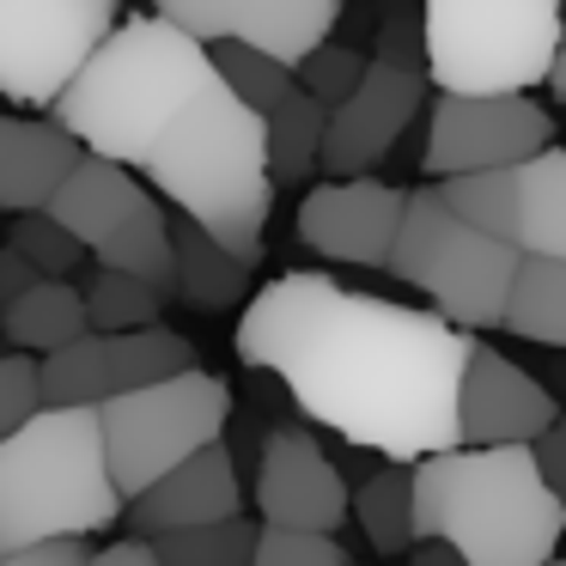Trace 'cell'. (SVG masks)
Wrapping results in <instances>:
<instances>
[{
    "mask_svg": "<svg viewBox=\"0 0 566 566\" xmlns=\"http://www.w3.org/2000/svg\"><path fill=\"white\" fill-rule=\"evenodd\" d=\"M86 329H92L86 293L74 281H38L25 298H13V305L0 311V342L31 359H50L55 347L80 342Z\"/></svg>",
    "mask_w": 566,
    "mask_h": 566,
    "instance_id": "20",
    "label": "cell"
},
{
    "mask_svg": "<svg viewBox=\"0 0 566 566\" xmlns=\"http://www.w3.org/2000/svg\"><path fill=\"white\" fill-rule=\"evenodd\" d=\"M244 512V488H238V463L232 451L208 444L189 463H177L171 475H159L140 500L123 505V524L135 530V542H153L165 530H196V524H220V517Z\"/></svg>",
    "mask_w": 566,
    "mask_h": 566,
    "instance_id": "18",
    "label": "cell"
},
{
    "mask_svg": "<svg viewBox=\"0 0 566 566\" xmlns=\"http://www.w3.org/2000/svg\"><path fill=\"white\" fill-rule=\"evenodd\" d=\"M371 62L402 67V74H427V31H420V0H390L378 19V43Z\"/></svg>",
    "mask_w": 566,
    "mask_h": 566,
    "instance_id": "33",
    "label": "cell"
},
{
    "mask_svg": "<svg viewBox=\"0 0 566 566\" xmlns=\"http://www.w3.org/2000/svg\"><path fill=\"white\" fill-rule=\"evenodd\" d=\"M530 457H536V475L548 481V493L566 505V415L548 420V432H542L536 444H530Z\"/></svg>",
    "mask_w": 566,
    "mask_h": 566,
    "instance_id": "35",
    "label": "cell"
},
{
    "mask_svg": "<svg viewBox=\"0 0 566 566\" xmlns=\"http://www.w3.org/2000/svg\"><path fill=\"white\" fill-rule=\"evenodd\" d=\"M171 256H177V298L196 311H232L250 293V269L256 262L232 256L226 244H213L196 220L177 213L171 220Z\"/></svg>",
    "mask_w": 566,
    "mask_h": 566,
    "instance_id": "21",
    "label": "cell"
},
{
    "mask_svg": "<svg viewBox=\"0 0 566 566\" xmlns=\"http://www.w3.org/2000/svg\"><path fill=\"white\" fill-rule=\"evenodd\" d=\"M548 92L566 104V38H560V50H554V67H548Z\"/></svg>",
    "mask_w": 566,
    "mask_h": 566,
    "instance_id": "40",
    "label": "cell"
},
{
    "mask_svg": "<svg viewBox=\"0 0 566 566\" xmlns=\"http://www.w3.org/2000/svg\"><path fill=\"white\" fill-rule=\"evenodd\" d=\"M208 55H213V67H220L226 92H232V98H244L256 116H269L274 104L298 86L286 62H274V55H262V50H244V43H213Z\"/></svg>",
    "mask_w": 566,
    "mask_h": 566,
    "instance_id": "29",
    "label": "cell"
},
{
    "mask_svg": "<svg viewBox=\"0 0 566 566\" xmlns=\"http://www.w3.org/2000/svg\"><path fill=\"white\" fill-rule=\"evenodd\" d=\"M256 530L244 512L238 517H220V524H196V530H165L153 536V560L159 566H250L256 554Z\"/></svg>",
    "mask_w": 566,
    "mask_h": 566,
    "instance_id": "26",
    "label": "cell"
},
{
    "mask_svg": "<svg viewBox=\"0 0 566 566\" xmlns=\"http://www.w3.org/2000/svg\"><path fill=\"white\" fill-rule=\"evenodd\" d=\"M560 19H566V0H560Z\"/></svg>",
    "mask_w": 566,
    "mask_h": 566,
    "instance_id": "42",
    "label": "cell"
},
{
    "mask_svg": "<svg viewBox=\"0 0 566 566\" xmlns=\"http://www.w3.org/2000/svg\"><path fill=\"white\" fill-rule=\"evenodd\" d=\"M123 524L98 408H38L0 439V560Z\"/></svg>",
    "mask_w": 566,
    "mask_h": 566,
    "instance_id": "5",
    "label": "cell"
},
{
    "mask_svg": "<svg viewBox=\"0 0 566 566\" xmlns=\"http://www.w3.org/2000/svg\"><path fill=\"white\" fill-rule=\"evenodd\" d=\"M347 566H359V560H347Z\"/></svg>",
    "mask_w": 566,
    "mask_h": 566,
    "instance_id": "44",
    "label": "cell"
},
{
    "mask_svg": "<svg viewBox=\"0 0 566 566\" xmlns=\"http://www.w3.org/2000/svg\"><path fill=\"white\" fill-rule=\"evenodd\" d=\"M524 256L566 262V147H548L517 165V238Z\"/></svg>",
    "mask_w": 566,
    "mask_h": 566,
    "instance_id": "22",
    "label": "cell"
},
{
    "mask_svg": "<svg viewBox=\"0 0 566 566\" xmlns=\"http://www.w3.org/2000/svg\"><path fill=\"white\" fill-rule=\"evenodd\" d=\"M408 566H463V554L444 548V542H415V548H408Z\"/></svg>",
    "mask_w": 566,
    "mask_h": 566,
    "instance_id": "39",
    "label": "cell"
},
{
    "mask_svg": "<svg viewBox=\"0 0 566 566\" xmlns=\"http://www.w3.org/2000/svg\"><path fill=\"white\" fill-rule=\"evenodd\" d=\"M439 201L457 213V220H469L475 232L488 238H505L512 244L517 238V165L512 171H469V177H444Z\"/></svg>",
    "mask_w": 566,
    "mask_h": 566,
    "instance_id": "27",
    "label": "cell"
},
{
    "mask_svg": "<svg viewBox=\"0 0 566 566\" xmlns=\"http://www.w3.org/2000/svg\"><path fill=\"white\" fill-rule=\"evenodd\" d=\"M517 256H524L517 244L457 220L439 201V189L427 184V189H408V208L384 269L402 286L427 293L451 329L475 335V329H500L505 298H512V281H517Z\"/></svg>",
    "mask_w": 566,
    "mask_h": 566,
    "instance_id": "7",
    "label": "cell"
},
{
    "mask_svg": "<svg viewBox=\"0 0 566 566\" xmlns=\"http://www.w3.org/2000/svg\"><path fill=\"white\" fill-rule=\"evenodd\" d=\"M500 329L536 347H566V262L554 256H517V281L505 298Z\"/></svg>",
    "mask_w": 566,
    "mask_h": 566,
    "instance_id": "23",
    "label": "cell"
},
{
    "mask_svg": "<svg viewBox=\"0 0 566 566\" xmlns=\"http://www.w3.org/2000/svg\"><path fill=\"white\" fill-rule=\"evenodd\" d=\"M220 80L208 43L184 38L177 25H165L159 13L123 19L98 50L86 55L67 92L50 104L55 123L92 153V159H111L140 171V159L153 153V140L177 123L189 98Z\"/></svg>",
    "mask_w": 566,
    "mask_h": 566,
    "instance_id": "2",
    "label": "cell"
},
{
    "mask_svg": "<svg viewBox=\"0 0 566 566\" xmlns=\"http://www.w3.org/2000/svg\"><path fill=\"white\" fill-rule=\"evenodd\" d=\"M548 566H566V554H554V560H548Z\"/></svg>",
    "mask_w": 566,
    "mask_h": 566,
    "instance_id": "41",
    "label": "cell"
},
{
    "mask_svg": "<svg viewBox=\"0 0 566 566\" xmlns=\"http://www.w3.org/2000/svg\"><path fill=\"white\" fill-rule=\"evenodd\" d=\"M123 0H0V98L50 111L116 31Z\"/></svg>",
    "mask_w": 566,
    "mask_h": 566,
    "instance_id": "10",
    "label": "cell"
},
{
    "mask_svg": "<svg viewBox=\"0 0 566 566\" xmlns=\"http://www.w3.org/2000/svg\"><path fill=\"white\" fill-rule=\"evenodd\" d=\"M86 159L62 123H38V116H7L0 111V213H38L50 196L67 184V171Z\"/></svg>",
    "mask_w": 566,
    "mask_h": 566,
    "instance_id": "19",
    "label": "cell"
},
{
    "mask_svg": "<svg viewBox=\"0 0 566 566\" xmlns=\"http://www.w3.org/2000/svg\"><path fill=\"white\" fill-rule=\"evenodd\" d=\"M92 548L86 536H67V542H43V548H25V554H7L0 566H86Z\"/></svg>",
    "mask_w": 566,
    "mask_h": 566,
    "instance_id": "36",
    "label": "cell"
},
{
    "mask_svg": "<svg viewBox=\"0 0 566 566\" xmlns=\"http://www.w3.org/2000/svg\"><path fill=\"white\" fill-rule=\"evenodd\" d=\"M475 335L439 311L281 274L238 317V359L286 384L298 415L390 463L457 451V384Z\"/></svg>",
    "mask_w": 566,
    "mask_h": 566,
    "instance_id": "1",
    "label": "cell"
},
{
    "mask_svg": "<svg viewBox=\"0 0 566 566\" xmlns=\"http://www.w3.org/2000/svg\"><path fill=\"white\" fill-rule=\"evenodd\" d=\"M189 366H196V347L177 329H165V323L123 329V335L86 329L80 342H67L50 359H38V384H43V408H104L116 396L165 384Z\"/></svg>",
    "mask_w": 566,
    "mask_h": 566,
    "instance_id": "12",
    "label": "cell"
},
{
    "mask_svg": "<svg viewBox=\"0 0 566 566\" xmlns=\"http://www.w3.org/2000/svg\"><path fill=\"white\" fill-rule=\"evenodd\" d=\"M560 25V0H420L427 80L439 92L548 86Z\"/></svg>",
    "mask_w": 566,
    "mask_h": 566,
    "instance_id": "6",
    "label": "cell"
},
{
    "mask_svg": "<svg viewBox=\"0 0 566 566\" xmlns=\"http://www.w3.org/2000/svg\"><path fill=\"white\" fill-rule=\"evenodd\" d=\"M250 566H347V548L335 536H317V530H281L262 524L256 530V554Z\"/></svg>",
    "mask_w": 566,
    "mask_h": 566,
    "instance_id": "32",
    "label": "cell"
},
{
    "mask_svg": "<svg viewBox=\"0 0 566 566\" xmlns=\"http://www.w3.org/2000/svg\"><path fill=\"white\" fill-rule=\"evenodd\" d=\"M566 505L536 475L530 444H457L415 463V542H444L463 566H548Z\"/></svg>",
    "mask_w": 566,
    "mask_h": 566,
    "instance_id": "3",
    "label": "cell"
},
{
    "mask_svg": "<svg viewBox=\"0 0 566 566\" xmlns=\"http://www.w3.org/2000/svg\"><path fill=\"white\" fill-rule=\"evenodd\" d=\"M80 293H86L92 329H104V335L153 329V323H159V311H165V293H159V286L135 281V274H123V269H98L86 286H80Z\"/></svg>",
    "mask_w": 566,
    "mask_h": 566,
    "instance_id": "28",
    "label": "cell"
},
{
    "mask_svg": "<svg viewBox=\"0 0 566 566\" xmlns=\"http://www.w3.org/2000/svg\"><path fill=\"white\" fill-rule=\"evenodd\" d=\"M408 189L378 184V177H329L305 189L298 201V244L317 250L323 262H354V269H384L402 226Z\"/></svg>",
    "mask_w": 566,
    "mask_h": 566,
    "instance_id": "14",
    "label": "cell"
},
{
    "mask_svg": "<svg viewBox=\"0 0 566 566\" xmlns=\"http://www.w3.org/2000/svg\"><path fill=\"white\" fill-rule=\"evenodd\" d=\"M347 512L359 517L371 554L402 560V554L415 548V463H390V469H378V475H366L354 488V505H347Z\"/></svg>",
    "mask_w": 566,
    "mask_h": 566,
    "instance_id": "25",
    "label": "cell"
},
{
    "mask_svg": "<svg viewBox=\"0 0 566 566\" xmlns=\"http://www.w3.org/2000/svg\"><path fill=\"white\" fill-rule=\"evenodd\" d=\"M38 281H43V274L31 269V262L19 256L13 244H0V311L13 305V298H25V293H31V286H38Z\"/></svg>",
    "mask_w": 566,
    "mask_h": 566,
    "instance_id": "37",
    "label": "cell"
},
{
    "mask_svg": "<svg viewBox=\"0 0 566 566\" xmlns=\"http://www.w3.org/2000/svg\"><path fill=\"white\" fill-rule=\"evenodd\" d=\"M262 128H269V177H274V189L305 184V177L323 165V135H329V111H323V104L311 98V92H298V86H293L269 116H262Z\"/></svg>",
    "mask_w": 566,
    "mask_h": 566,
    "instance_id": "24",
    "label": "cell"
},
{
    "mask_svg": "<svg viewBox=\"0 0 566 566\" xmlns=\"http://www.w3.org/2000/svg\"><path fill=\"white\" fill-rule=\"evenodd\" d=\"M7 244L19 250V256L31 262V269L43 274V281H67V274L86 262V244H80L67 226H55L50 213H13V226H7Z\"/></svg>",
    "mask_w": 566,
    "mask_h": 566,
    "instance_id": "30",
    "label": "cell"
},
{
    "mask_svg": "<svg viewBox=\"0 0 566 566\" xmlns=\"http://www.w3.org/2000/svg\"><path fill=\"white\" fill-rule=\"evenodd\" d=\"M226 420H232V390H226V378H213L201 366L104 402L98 408L104 463H111V481L123 493V505L140 500L153 481L171 475L177 463H189L196 451L220 444Z\"/></svg>",
    "mask_w": 566,
    "mask_h": 566,
    "instance_id": "8",
    "label": "cell"
},
{
    "mask_svg": "<svg viewBox=\"0 0 566 566\" xmlns=\"http://www.w3.org/2000/svg\"><path fill=\"white\" fill-rule=\"evenodd\" d=\"M554 415H560V402H554L517 359H505L500 347H488V342L469 347L463 384H457V444H475V451H493V444H536Z\"/></svg>",
    "mask_w": 566,
    "mask_h": 566,
    "instance_id": "17",
    "label": "cell"
},
{
    "mask_svg": "<svg viewBox=\"0 0 566 566\" xmlns=\"http://www.w3.org/2000/svg\"><path fill=\"white\" fill-rule=\"evenodd\" d=\"M50 213L55 226L86 244V256H98V269H123L135 281L159 286L165 298L177 293V256H171V213L135 184L128 165H111V159H80L67 171V184L50 196Z\"/></svg>",
    "mask_w": 566,
    "mask_h": 566,
    "instance_id": "9",
    "label": "cell"
},
{
    "mask_svg": "<svg viewBox=\"0 0 566 566\" xmlns=\"http://www.w3.org/2000/svg\"><path fill=\"white\" fill-rule=\"evenodd\" d=\"M43 408V384H38V359L31 354H0V439L19 432L31 415Z\"/></svg>",
    "mask_w": 566,
    "mask_h": 566,
    "instance_id": "34",
    "label": "cell"
},
{
    "mask_svg": "<svg viewBox=\"0 0 566 566\" xmlns=\"http://www.w3.org/2000/svg\"><path fill=\"white\" fill-rule=\"evenodd\" d=\"M554 147V116L524 92H439L427 123V165L432 184L469 171H512Z\"/></svg>",
    "mask_w": 566,
    "mask_h": 566,
    "instance_id": "11",
    "label": "cell"
},
{
    "mask_svg": "<svg viewBox=\"0 0 566 566\" xmlns=\"http://www.w3.org/2000/svg\"><path fill=\"white\" fill-rule=\"evenodd\" d=\"M140 171L213 244H226L244 262H262V232L274 213L269 128L244 98L226 92V80H213L201 98L177 111V123L153 140Z\"/></svg>",
    "mask_w": 566,
    "mask_h": 566,
    "instance_id": "4",
    "label": "cell"
},
{
    "mask_svg": "<svg viewBox=\"0 0 566 566\" xmlns=\"http://www.w3.org/2000/svg\"><path fill=\"white\" fill-rule=\"evenodd\" d=\"M427 74H402V67L371 62L366 80L354 86V98H342L329 111V135H323V165L329 177H371V165H384L396 153V140L408 135V123L427 104Z\"/></svg>",
    "mask_w": 566,
    "mask_h": 566,
    "instance_id": "16",
    "label": "cell"
},
{
    "mask_svg": "<svg viewBox=\"0 0 566 566\" xmlns=\"http://www.w3.org/2000/svg\"><path fill=\"white\" fill-rule=\"evenodd\" d=\"M86 566H159V560H153L147 542L128 536V542H104V548H92V560H86Z\"/></svg>",
    "mask_w": 566,
    "mask_h": 566,
    "instance_id": "38",
    "label": "cell"
},
{
    "mask_svg": "<svg viewBox=\"0 0 566 566\" xmlns=\"http://www.w3.org/2000/svg\"><path fill=\"white\" fill-rule=\"evenodd\" d=\"M366 67H371V55H359L354 43H317V50L293 67V80H298V92H311V98L323 104V111H335L342 98H354Z\"/></svg>",
    "mask_w": 566,
    "mask_h": 566,
    "instance_id": "31",
    "label": "cell"
},
{
    "mask_svg": "<svg viewBox=\"0 0 566 566\" xmlns=\"http://www.w3.org/2000/svg\"><path fill=\"white\" fill-rule=\"evenodd\" d=\"M153 13L196 43H244L298 67L317 43H329L342 0H153Z\"/></svg>",
    "mask_w": 566,
    "mask_h": 566,
    "instance_id": "13",
    "label": "cell"
},
{
    "mask_svg": "<svg viewBox=\"0 0 566 566\" xmlns=\"http://www.w3.org/2000/svg\"><path fill=\"white\" fill-rule=\"evenodd\" d=\"M347 493L335 457L311 439L305 427H281L262 439L256 451V512L262 524L281 530H317V536H335L347 524Z\"/></svg>",
    "mask_w": 566,
    "mask_h": 566,
    "instance_id": "15",
    "label": "cell"
},
{
    "mask_svg": "<svg viewBox=\"0 0 566 566\" xmlns=\"http://www.w3.org/2000/svg\"><path fill=\"white\" fill-rule=\"evenodd\" d=\"M0 354H7V342H0Z\"/></svg>",
    "mask_w": 566,
    "mask_h": 566,
    "instance_id": "43",
    "label": "cell"
}]
</instances>
